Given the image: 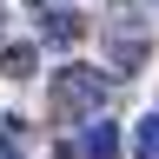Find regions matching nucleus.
I'll return each mask as SVG.
<instances>
[{
  "mask_svg": "<svg viewBox=\"0 0 159 159\" xmlns=\"http://www.w3.org/2000/svg\"><path fill=\"white\" fill-rule=\"evenodd\" d=\"M106 93H113L106 66H86V60H73V66H60V73H53L47 106H53V119H60V126H86V119L106 106Z\"/></svg>",
  "mask_w": 159,
  "mask_h": 159,
  "instance_id": "nucleus-1",
  "label": "nucleus"
},
{
  "mask_svg": "<svg viewBox=\"0 0 159 159\" xmlns=\"http://www.w3.org/2000/svg\"><path fill=\"white\" fill-rule=\"evenodd\" d=\"M86 40V13L80 7H47L40 13V47H80Z\"/></svg>",
  "mask_w": 159,
  "mask_h": 159,
  "instance_id": "nucleus-2",
  "label": "nucleus"
},
{
  "mask_svg": "<svg viewBox=\"0 0 159 159\" xmlns=\"http://www.w3.org/2000/svg\"><path fill=\"white\" fill-rule=\"evenodd\" d=\"M119 146H126V139H119V126L113 119H86V126H80V159H119Z\"/></svg>",
  "mask_w": 159,
  "mask_h": 159,
  "instance_id": "nucleus-3",
  "label": "nucleus"
},
{
  "mask_svg": "<svg viewBox=\"0 0 159 159\" xmlns=\"http://www.w3.org/2000/svg\"><path fill=\"white\" fill-rule=\"evenodd\" d=\"M33 66H40L33 47H7V40H0V73L7 80H33Z\"/></svg>",
  "mask_w": 159,
  "mask_h": 159,
  "instance_id": "nucleus-4",
  "label": "nucleus"
},
{
  "mask_svg": "<svg viewBox=\"0 0 159 159\" xmlns=\"http://www.w3.org/2000/svg\"><path fill=\"white\" fill-rule=\"evenodd\" d=\"M133 159H159V113H146L133 126Z\"/></svg>",
  "mask_w": 159,
  "mask_h": 159,
  "instance_id": "nucleus-5",
  "label": "nucleus"
},
{
  "mask_svg": "<svg viewBox=\"0 0 159 159\" xmlns=\"http://www.w3.org/2000/svg\"><path fill=\"white\" fill-rule=\"evenodd\" d=\"M0 139H7V152H13V159L27 152V126H20V119H0Z\"/></svg>",
  "mask_w": 159,
  "mask_h": 159,
  "instance_id": "nucleus-6",
  "label": "nucleus"
},
{
  "mask_svg": "<svg viewBox=\"0 0 159 159\" xmlns=\"http://www.w3.org/2000/svg\"><path fill=\"white\" fill-rule=\"evenodd\" d=\"M119 13H159V0H113Z\"/></svg>",
  "mask_w": 159,
  "mask_h": 159,
  "instance_id": "nucleus-7",
  "label": "nucleus"
},
{
  "mask_svg": "<svg viewBox=\"0 0 159 159\" xmlns=\"http://www.w3.org/2000/svg\"><path fill=\"white\" fill-rule=\"evenodd\" d=\"M7 27H13V13H7V7H0V40H7Z\"/></svg>",
  "mask_w": 159,
  "mask_h": 159,
  "instance_id": "nucleus-8",
  "label": "nucleus"
}]
</instances>
